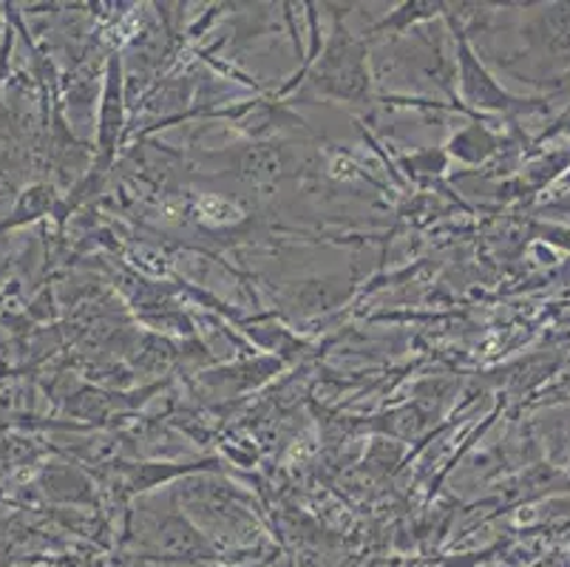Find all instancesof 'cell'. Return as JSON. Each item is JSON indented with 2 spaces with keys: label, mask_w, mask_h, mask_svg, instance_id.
I'll use <instances>...</instances> for the list:
<instances>
[{
  "label": "cell",
  "mask_w": 570,
  "mask_h": 567,
  "mask_svg": "<svg viewBox=\"0 0 570 567\" xmlns=\"http://www.w3.org/2000/svg\"><path fill=\"white\" fill-rule=\"evenodd\" d=\"M312 83L330 97L361 103L370 97V78H366V52L361 40L350 38L338 29L324 58L312 71Z\"/></svg>",
  "instance_id": "obj_1"
},
{
  "label": "cell",
  "mask_w": 570,
  "mask_h": 567,
  "mask_svg": "<svg viewBox=\"0 0 570 567\" xmlns=\"http://www.w3.org/2000/svg\"><path fill=\"white\" fill-rule=\"evenodd\" d=\"M457 63H460V89L463 97L468 100L477 109H514L517 100H511L506 91L499 89L488 71L483 69L480 60L474 58V52L468 49L466 40H460V49H457Z\"/></svg>",
  "instance_id": "obj_2"
},
{
  "label": "cell",
  "mask_w": 570,
  "mask_h": 567,
  "mask_svg": "<svg viewBox=\"0 0 570 567\" xmlns=\"http://www.w3.org/2000/svg\"><path fill=\"white\" fill-rule=\"evenodd\" d=\"M491 151H494V140L480 128V125H471L468 131H463V134L454 136V142H452V154L460 156V159H466V162L486 159Z\"/></svg>",
  "instance_id": "obj_3"
}]
</instances>
